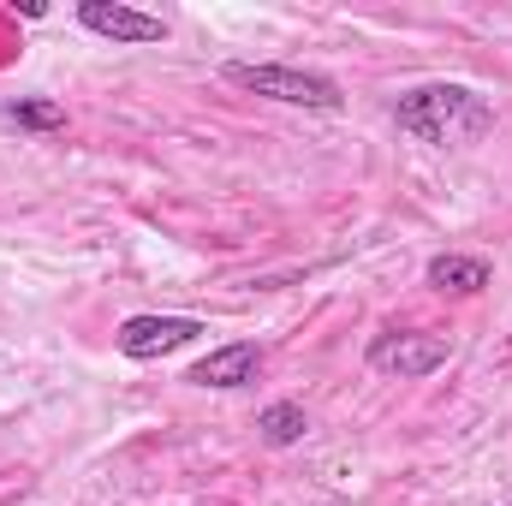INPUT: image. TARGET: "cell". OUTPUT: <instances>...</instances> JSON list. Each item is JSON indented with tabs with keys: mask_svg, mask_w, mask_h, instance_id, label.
Wrapping results in <instances>:
<instances>
[{
	"mask_svg": "<svg viewBox=\"0 0 512 506\" xmlns=\"http://www.w3.org/2000/svg\"><path fill=\"white\" fill-rule=\"evenodd\" d=\"M393 126L405 137H417V143L453 149V143H477L495 126V108L465 84H417V90H405L393 102Z\"/></svg>",
	"mask_w": 512,
	"mask_h": 506,
	"instance_id": "cell-1",
	"label": "cell"
},
{
	"mask_svg": "<svg viewBox=\"0 0 512 506\" xmlns=\"http://www.w3.org/2000/svg\"><path fill=\"white\" fill-rule=\"evenodd\" d=\"M227 84L251 90V96H268V102H286V108H340V84L322 78V72H304V66H251V60H233L227 66Z\"/></svg>",
	"mask_w": 512,
	"mask_h": 506,
	"instance_id": "cell-2",
	"label": "cell"
},
{
	"mask_svg": "<svg viewBox=\"0 0 512 506\" xmlns=\"http://www.w3.org/2000/svg\"><path fill=\"white\" fill-rule=\"evenodd\" d=\"M453 358L447 334H429V328H387L370 340V370L399 381H417V376H435L441 364Z\"/></svg>",
	"mask_w": 512,
	"mask_h": 506,
	"instance_id": "cell-3",
	"label": "cell"
},
{
	"mask_svg": "<svg viewBox=\"0 0 512 506\" xmlns=\"http://www.w3.org/2000/svg\"><path fill=\"white\" fill-rule=\"evenodd\" d=\"M197 334H203L197 316H126L120 334H114V346L126 358H137V364H149V358H167V352L191 346Z\"/></svg>",
	"mask_w": 512,
	"mask_h": 506,
	"instance_id": "cell-4",
	"label": "cell"
},
{
	"mask_svg": "<svg viewBox=\"0 0 512 506\" xmlns=\"http://www.w3.org/2000/svg\"><path fill=\"white\" fill-rule=\"evenodd\" d=\"M78 24L96 30V36H108V42H131V48L167 42V18L137 12V6H120V0H84V6H78Z\"/></svg>",
	"mask_w": 512,
	"mask_h": 506,
	"instance_id": "cell-5",
	"label": "cell"
},
{
	"mask_svg": "<svg viewBox=\"0 0 512 506\" xmlns=\"http://www.w3.org/2000/svg\"><path fill=\"white\" fill-rule=\"evenodd\" d=\"M256 370H262V346H251V340H233V346H215L209 358H197L191 364V381L197 387H245V381H256Z\"/></svg>",
	"mask_w": 512,
	"mask_h": 506,
	"instance_id": "cell-6",
	"label": "cell"
},
{
	"mask_svg": "<svg viewBox=\"0 0 512 506\" xmlns=\"http://www.w3.org/2000/svg\"><path fill=\"white\" fill-rule=\"evenodd\" d=\"M423 280H429L435 292H453V298H471V292H483V286H489V262H483V256L441 251V256H429V268H423Z\"/></svg>",
	"mask_w": 512,
	"mask_h": 506,
	"instance_id": "cell-7",
	"label": "cell"
},
{
	"mask_svg": "<svg viewBox=\"0 0 512 506\" xmlns=\"http://www.w3.org/2000/svg\"><path fill=\"white\" fill-rule=\"evenodd\" d=\"M256 435H262L268 447H298V441L310 435V417H304L298 399H274V405L256 411Z\"/></svg>",
	"mask_w": 512,
	"mask_h": 506,
	"instance_id": "cell-8",
	"label": "cell"
},
{
	"mask_svg": "<svg viewBox=\"0 0 512 506\" xmlns=\"http://www.w3.org/2000/svg\"><path fill=\"white\" fill-rule=\"evenodd\" d=\"M0 120L18 131H60L66 126V108L48 102V96H18V102H0Z\"/></svg>",
	"mask_w": 512,
	"mask_h": 506,
	"instance_id": "cell-9",
	"label": "cell"
}]
</instances>
